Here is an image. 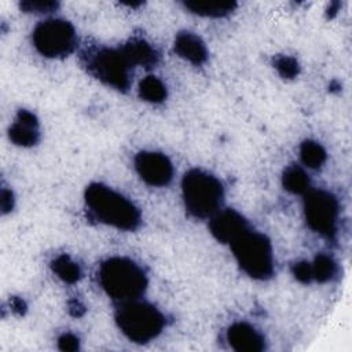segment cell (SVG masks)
<instances>
[{
    "label": "cell",
    "instance_id": "obj_2",
    "mask_svg": "<svg viewBox=\"0 0 352 352\" xmlns=\"http://www.w3.org/2000/svg\"><path fill=\"white\" fill-rule=\"evenodd\" d=\"M98 278L106 294L120 304L139 300L147 287L143 268L126 257L104 260L99 267Z\"/></svg>",
    "mask_w": 352,
    "mask_h": 352
},
{
    "label": "cell",
    "instance_id": "obj_16",
    "mask_svg": "<svg viewBox=\"0 0 352 352\" xmlns=\"http://www.w3.org/2000/svg\"><path fill=\"white\" fill-rule=\"evenodd\" d=\"M283 187L292 194H305L309 190V177L302 168L290 165L285 169L282 176Z\"/></svg>",
    "mask_w": 352,
    "mask_h": 352
},
{
    "label": "cell",
    "instance_id": "obj_3",
    "mask_svg": "<svg viewBox=\"0 0 352 352\" xmlns=\"http://www.w3.org/2000/svg\"><path fill=\"white\" fill-rule=\"evenodd\" d=\"M182 191L186 209L195 219H210L221 209L223 184L216 176L202 169L194 168L184 173Z\"/></svg>",
    "mask_w": 352,
    "mask_h": 352
},
{
    "label": "cell",
    "instance_id": "obj_5",
    "mask_svg": "<svg viewBox=\"0 0 352 352\" xmlns=\"http://www.w3.org/2000/svg\"><path fill=\"white\" fill-rule=\"evenodd\" d=\"M231 250L242 271L253 279H268L274 274V254L270 239L249 228L231 245Z\"/></svg>",
    "mask_w": 352,
    "mask_h": 352
},
{
    "label": "cell",
    "instance_id": "obj_26",
    "mask_svg": "<svg viewBox=\"0 0 352 352\" xmlns=\"http://www.w3.org/2000/svg\"><path fill=\"white\" fill-rule=\"evenodd\" d=\"M69 311L73 316H81L85 312V308L78 300H72L69 302Z\"/></svg>",
    "mask_w": 352,
    "mask_h": 352
},
{
    "label": "cell",
    "instance_id": "obj_15",
    "mask_svg": "<svg viewBox=\"0 0 352 352\" xmlns=\"http://www.w3.org/2000/svg\"><path fill=\"white\" fill-rule=\"evenodd\" d=\"M184 7L197 15L220 18L232 12L236 7V3L235 1H184Z\"/></svg>",
    "mask_w": 352,
    "mask_h": 352
},
{
    "label": "cell",
    "instance_id": "obj_13",
    "mask_svg": "<svg viewBox=\"0 0 352 352\" xmlns=\"http://www.w3.org/2000/svg\"><path fill=\"white\" fill-rule=\"evenodd\" d=\"M175 52L184 60L199 66L208 59V50L199 36L192 32H180L175 37Z\"/></svg>",
    "mask_w": 352,
    "mask_h": 352
},
{
    "label": "cell",
    "instance_id": "obj_18",
    "mask_svg": "<svg viewBox=\"0 0 352 352\" xmlns=\"http://www.w3.org/2000/svg\"><path fill=\"white\" fill-rule=\"evenodd\" d=\"M139 95L146 102L161 103L166 98V87L158 77L147 76L139 84Z\"/></svg>",
    "mask_w": 352,
    "mask_h": 352
},
{
    "label": "cell",
    "instance_id": "obj_8",
    "mask_svg": "<svg viewBox=\"0 0 352 352\" xmlns=\"http://www.w3.org/2000/svg\"><path fill=\"white\" fill-rule=\"evenodd\" d=\"M304 213L308 226L318 234L333 238L337 232L338 201L326 190H308L304 194Z\"/></svg>",
    "mask_w": 352,
    "mask_h": 352
},
{
    "label": "cell",
    "instance_id": "obj_10",
    "mask_svg": "<svg viewBox=\"0 0 352 352\" xmlns=\"http://www.w3.org/2000/svg\"><path fill=\"white\" fill-rule=\"evenodd\" d=\"M250 228L248 220L234 209H220L209 219L212 235L221 243L231 245Z\"/></svg>",
    "mask_w": 352,
    "mask_h": 352
},
{
    "label": "cell",
    "instance_id": "obj_25",
    "mask_svg": "<svg viewBox=\"0 0 352 352\" xmlns=\"http://www.w3.org/2000/svg\"><path fill=\"white\" fill-rule=\"evenodd\" d=\"M0 205H1V210L3 213H8L10 210H12L14 208V195L12 191L3 187L1 188V195H0Z\"/></svg>",
    "mask_w": 352,
    "mask_h": 352
},
{
    "label": "cell",
    "instance_id": "obj_7",
    "mask_svg": "<svg viewBox=\"0 0 352 352\" xmlns=\"http://www.w3.org/2000/svg\"><path fill=\"white\" fill-rule=\"evenodd\" d=\"M34 48L47 58H62L76 48V30L69 21L51 18L36 25L32 34Z\"/></svg>",
    "mask_w": 352,
    "mask_h": 352
},
{
    "label": "cell",
    "instance_id": "obj_23",
    "mask_svg": "<svg viewBox=\"0 0 352 352\" xmlns=\"http://www.w3.org/2000/svg\"><path fill=\"white\" fill-rule=\"evenodd\" d=\"M292 272L294 278L301 283H309L312 282V271H311V263L308 261H298L292 265Z\"/></svg>",
    "mask_w": 352,
    "mask_h": 352
},
{
    "label": "cell",
    "instance_id": "obj_22",
    "mask_svg": "<svg viewBox=\"0 0 352 352\" xmlns=\"http://www.w3.org/2000/svg\"><path fill=\"white\" fill-rule=\"evenodd\" d=\"M21 8L26 12H37V14H43V12H52L58 8V3L56 1H50V0H41V1H22L21 3Z\"/></svg>",
    "mask_w": 352,
    "mask_h": 352
},
{
    "label": "cell",
    "instance_id": "obj_4",
    "mask_svg": "<svg viewBox=\"0 0 352 352\" xmlns=\"http://www.w3.org/2000/svg\"><path fill=\"white\" fill-rule=\"evenodd\" d=\"M81 62L91 76L118 91H126L131 84L132 65L121 48L89 47L81 52Z\"/></svg>",
    "mask_w": 352,
    "mask_h": 352
},
{
    "label": "cell",
    "instance_id": "obj_11",
    "mask_svg": "<svg viewBox=\"0 0 352 352\" xmlns=\"http://www.w3.org/2000/svg\"><path fill=\"white\" fill-rule=\"evenodd\" d=\"M230 346L238 352H261L265 348L263 334L246 322H236L227 330Z\"/></svg>",
    "mask_w": 352,
    "mask_h": 352
},
{
    "label": "cell",
    "instance_id": "obj_19",
    "mask_svg": "<svg viewBox=\"0 0 352 352\" xmlns=\"http://www.w3.org/2000/svg\"><path fill=\"white\" fill-rule=\"evenodd\" d=\"M311 271H312V280L324 283L333 279L334 275L337 274V263L331 256L320 253L311 263Z\"/></svg>",
    "mask_w": 352,
    "mask_h": 352
},
{
    "label": "cell",
    "instance_id": "obj_1",
    "mask_svg": "<svg viewBox=\"0 0 352 352\" xmlns=\"http://www.w3.org/2000/svg\"><path fill=\"white\" fill-rule=\"evenodd\" d=\"M84 198L89 214L99 223L125 231L140 226V210L128 198L102 183H91Z\"/></svg>",
    "mask_w": 352,
    "mask_h": 352
},
{
    "label": "cell",
    "instance_id": "obj_27",
    "mask_svg": "<svg viewBox=\"0 0 352 352\" xmlns=\"http://www.w3.org/2000/svg\"><path fill=\"white\" fill-rule=\"evenodd\" d=\"M11 309H12L15 314L22 315V314L26 311V305H25V302H23L22 298H19V297H12V298H11Z\"/></svg>",
    "mask_w": 352,
    "mask_h": 352
},
{
    "label": "cell",
    "instance_id": "obj_17",
    "mask_svg": "<svg viewBox=\"0 0 352 352\" xmlns=\"http://www.w3.org/2000/svg\"><path fill=\"white\" fill-rule=\"evenodd\" d=\"M52 271L56 274L59 279L65 283H76L81 276L80 265L70 258L67 254L56 256L51 263Z\"/></svg>",
    "mask_w": 352,
    "mask_h": 352
},
{
    "label": "cell",
    "instance_id": "obj_12",
    "mask_svg": "<svg viewBox=\"0 0 352 352\" xmlns=\"http://www.w3.org/2000/svg\"><path fill=\"white\" fill-rule=\"evenodd\" d=\"M10 139L23 147L34 146L40 139L37 117L29 110H19L8 131Z\"/></svg>",
    "mask_w": 352,
    "mask_h": 352
},
{
    "label": "cell",
    "instance_id": "obj_14",
    "mask_svg": "<svg viewBox=\"0 0 352 352\" xmlns=\"http://www.w3.org/2000/svg\"><path fill=\"white\" fill-rule=\"evenodd\" d=\"M121 51L132 66L151 67L158 62V52L143 38H131Z\"/></svg>",
    "mask_w": 352,
    "mask_h": 352
},
{
    "label": "cell",
    "instance_id": "obj_20",
    "mask_svg": "<svg viewBox=\"0 0 352 352\" xmlns=\"http://www.w3.org/2000/svg\"><path fill=\"white\" fill-rule=\"evenodd\" d=\"M300 158L305 166L316 169L324 164L327 154L318 142L304 140L300 146Z\"/></svg>",
    "mask_w": 352,
    "mask_h": 352
},
{
    "label": "cell",
    "instance_id": "obj_21",
    "mask_svg": "<svg viewBox=\"0 0 352 352\" xmlns=\"http://www.w3.org/2000/svg\"><path fill=\"white\" fill-rule=\"evenodd\" d=\"M274 67L283 78H294L300 73V65L296 58L289 55H278L274 58Z\"/></svg>",
    "mask_w": 352,
    "mask_h": 352
},
{
    "label": "cell",
    "instance_id": "obj_9",
    "mask_svg": "<svg viewBox=\"0 0 352 352\" xmlns=\"http://www.w3.org/2000/svg\"><path fill=\"white\" fill-rule=\"evenodd\" d=\"M139 177L154 187H164L173 177V165L169 158L157 151H140L133 158Z\"/></svg>",
    "mask_w": 352,
    "mask_h": 352
},
{
    "label": "cell",
    "instance_id": "obj_24",
    "mask_svg": "<svg viewBox=\"0 0 352 352\" xmlns=\"http://www.w3.org/2000/svg\"><path fill=\"white\" fill-rule=\"evenodd\" d=\"M58 348L65 352H74L80 348V340L72 333H65L58 338Z\"/></svg>",
    "mask_w": 352,
    "mask_h": 352
},
{
    "label": "cell",
    "instance_id": "obj_6",
    "mask_svg": "<svg viewBox=\"0 0 352 352\" xmlns=\"http://www.w3.org/2000/svg\"><path fill=\"white\" fill-rule=\"evenodd\" d=\"M120 330L133 342H148L164 329V315L150 302L133 300L122 302L116 312Z\"/></svg>",
    "mask_w": 352,
    "mask_h": 352
}]
</instances>
